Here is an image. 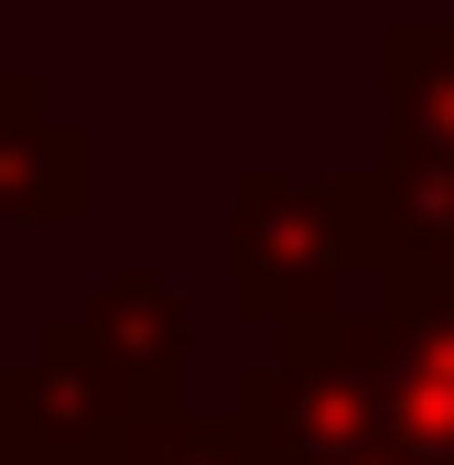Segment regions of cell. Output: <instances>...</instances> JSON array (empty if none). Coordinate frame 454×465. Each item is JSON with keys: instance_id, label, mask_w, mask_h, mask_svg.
<instances>
[{"instance_id": "obj_6", "label": "cell", "mask_w": 454, "mask_h": 465, "mask_svg": "<svg viewBox=\"0 0 454 465\" xmlns=\"http://www.w3.org/2000/svg\"><path fill=\"white\" fill-rule=\"evenodd\" d=\"M119 465H260V455L227 433V411H184V422H163L141 455H119Z\"/></svg>"}, {"instance_id": "obj_2", "label": "cell", "mask_w": 454, "mask_h": 465, "mask_svg": "<svg viewBox=\"0 0 454 465\" xmlns=\"http://www.w3.org/2000/svg\"><path fill=\"white\" fill-rule=\"evenodd\" d=\"M357 336V401L411 465H454V282L422 249L379 260V303L346 314Z\"/></svg>"}, {"instance_id": "obj_4", "label": "cell", "mask_w": 454, "mask_h": 465, "mask_svg": "<svg viewBox=\"0 0 454 465\" xmlns=\"http://www.w3.org/2000/svg\"><path fill=\"white\" fill-rule=\"evenodd\" d=\"M400 249L454 228V22L379 33V163H357Z\"/></svg>"}, {"instance_id": "obj_3", "label": "cell", "mask_w": 454, "mask_h": 465, "mask_svg": "<svg viewBox=\"0 0 454 465\" xmlns=\"http://www.w3.org/2000/svg\"><path fill=\"white\" fill-rule=\"evenodd\" d=\"M227 433L260 465H411L357 401V336H346V303L325 325H292L281 357L238 368L227 379Z\"/></svg>"}, {"instance_id": "obj_5", "label": "cell", "mask_w": 454, "mask_h": 465, "mask_svg": "<svg viewBox=\"0 0 454 465\" xmlns=\"http://www.w3.org/2000/svg\"><path fill=\"white\" fill-rule=\"evenodd\" d=\"M98 206V141L87 119L44 98V76L0 65V228H76Z\"/></svg>"}, {"instance_id": "obj_1", "label": "cell", "mask_w": 454, "mask_h": 465, "mask_svg": "<svg viewBox=\"0 0 454 465\" xmlns=\"http://www.w3.org/2000/svg\"><path fill=\"white\" fill-rule=\"evenodd\" d=\"M400 238L379 217L368 173H281V163H249L227 184V292L260 336H292V325H325L336 292L357 271H379Z\"/></svg>"}, {"instance_id": "obj_7", "label": "cell", "mask_w": 454, "mask_h": 465, "mask_svg": "<svg viewBox=\"0 0 454 465\" xmlns=\"http://www.w3.org/2000/svg\"><path fill=\"white\" fill-rule=\"evenodd\" d=\"M422 260H433V271L454 282V228H444V238H422Z\"/></svg>"}]
</instances>
